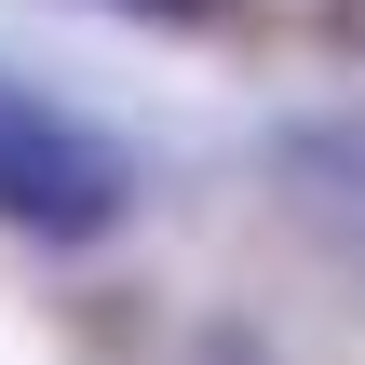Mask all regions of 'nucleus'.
<instances>
[{
  "label": "nucleus",
  "mask_w": 365,
  "mask_h": 365,
  "mask_svg": "<svg viewBox=\"0 0 365 365\" xmlns=\"http://www.w3.org/2000/svg\"><path fill=\"white\" fill-rule=\"evenodd\" d=\"M0 217L41 230V244H95L122 217V149L95 122H68V108H41V95L0 81Z\"/></svg>",
  "instance_id": "1"
}]
</instances>
